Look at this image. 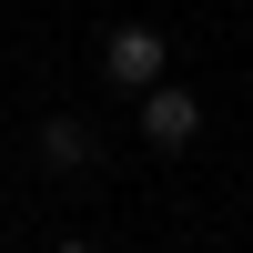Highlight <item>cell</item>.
Masks as SVG:
<instances>
[{
  "mask_svg": "<svg viewBox=\"0 0 253 253\" xmlns=\"http://www.w3.org/2000/svg\"><path fill=\"white\" fill-rule=\"evenodd\" d=\"M162 71H172V41H162L152 20H122V31L101 41V81H112V91H152Z\"/></svg>",
  "mask_w": 253,
  "mask_h": 253,
  "instance_id": "1",
  "label": "cell"
},
{
  "mask_svg": "<svg viewBox=\"0 0 253 253\" xmlns=\"http://www.w3.org/2000/svg\"><path fill=\"white\" fill-rule=\"evenodd\" d=\"M31 152H41V172H91V162H101V142H91V122L51 112V122L31 132Z\"/></svg>",
  "mask_w": 253,
  "mask_h": 253,
  "instance_id": "3",
  "label": "cell"
},
{
  "mask_svg": "<svg viewBox=\"0 0 253 253\" xmlns=\"http://www.w3.org/2000/svg\"><path fill=\"white\" fill-rule=\"evenodd\" d=\"M132 101H142V112H132V122H142V142H152V152H193V142H203V101H193V91H182V81H172V71H162V81H152V91H132Z\"/></svg>",
  "mask_w": 253,
  "mask_h": 253,
  "instance_id": "2",
  "label": "cell"
}]
</instances>
